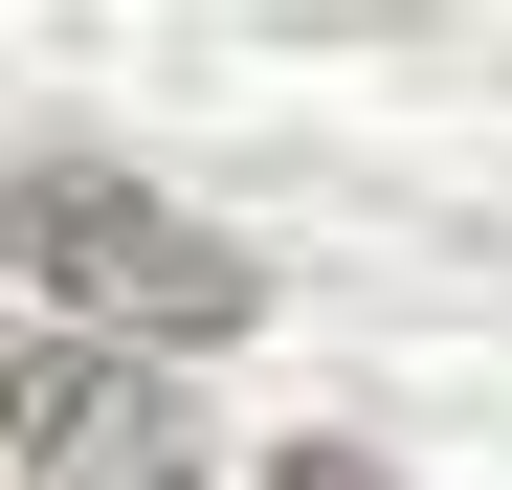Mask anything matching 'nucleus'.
<instances>
[{"mask_svg":"<svg viewBox=\"0 0 512 490\" xmlns=\"http://www.w3.org/2000/svg\"><path fill=\"white\" fill-rule=\"evenodd\" d=\"M268 490H401V468H379V446H290Z\"/></svg>","mask_w":512,"mask_h":490,"instance_id":"nucleus-3","label":"nucleus"},{"mask_svg":"<svg viewBox=\"0 0 512 490\" xmlns=\"http://www.w3.org/2000/svg\"><path fill=\"white\" fill-rule=\"evenodd\" d=\"M0 268L45 290V335H90V357H201L268 312V268L201 223V201H156L134 156H23L0 179Z\"/></svg>","mask_w":512,"mask_h":490,"instance_id":"nucleus-1","label":"nucleus"},{"mask_svg":"<svg viewBox=\"0 0 512 490\" xmlns=\"http://www.w3.org/2000/svg\"><path fill=\"white\" fill-rule=\"evenodd\" d=\"M0 446H23V490H201V401L156 357L23 335V357H0Z\"/></svg>","mask_w":512,"mask_h":490,"instance_id":"nucleus-2","label":"nucleus"}]
</instances>
